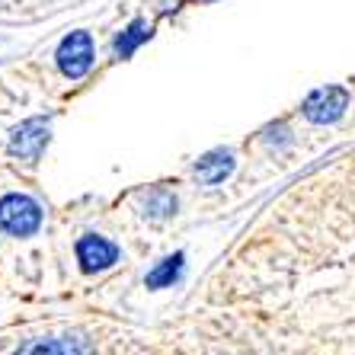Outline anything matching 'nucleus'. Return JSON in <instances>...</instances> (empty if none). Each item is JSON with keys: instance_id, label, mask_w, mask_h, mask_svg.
<instances>
[{"instance_id": "obj_6", "label": "nucleus", "mask_w": 355, "mask_h": 355, "mask_svg": "<svg viewBox=\"0 0 355 355\" xmlns=\"http://www.w3.org/2000/svg\"><path fill=\"white\" fill-rule=\"evenodd\" d=\"M234 170V160L231 154H208L205 160H198L196 166V173L202 182H208V186H215V182H221L224 176Z\"/></svg>"}, {"instance_id": "obj_7", "label": "nucleus", "mask_w": 355, "mask_h": 355, "mask_svg": "<svg viewBox=\"0 0 355 355\" xmlns=\"http://www.w3.org/2000/svg\"><path fill=\"white\" fill-rule=\"evenodd\" d=\"M148 35H150V26L144 23V19L132 23V26H128V29L122 33V39L116 42V55H119V58H125V55H132V51L138 49V45H141L144 39H148Z\"/></svg>"}, {"instance_id": "obj_9", "label": "nucleus", "mask_w": 355, "mask_h": 355, "mask_svg": "<svg viewBox=\"0 0 355 355\" xmlns=\"http://www.w3.org/2000/svg\"><path fill=\"white\" fill-rule=\"evenodd\" d=\"M17 355H64V346L55 339H29Z\"/></svg>"}, {"instance_id": "obj_8", "label": "nucleus", "mask_w": 355, "mask_h": 355, "mask_svg": "<svg viewBox=\"0 0 355 355\" xmlns=\"http://www.w3.org/2000/svg\"><path fill=\"white\" fill-rule=\"evenodd\" d=\"M180 269H182V257L176 253V257L164 259V263H160L157 269L148 275V285H150V288H164V285H170V282L180 275Z\"/></svg>"}, {"instance_id": "obj_1", "label": "nucleus", "mask_w": 355, "mask_h": 355, "mask_svg": "<svg viewBox=\"0 0 355 355\" xmlns=\"http://www.w3.org/2000/svg\"><path fill=\"white\" fill-rule=\"evenodd\" d=\"M42 221V211L33 198L10 196L0 202V227L10 234H33Z\"/></svg>"}, {"instance_id": "obj_2", "label": "nucleus", "mask_w": 355, "mask_h": 355, "mask_svg": "<svg viewBox=\"0 0 355 355\" xmlns=\"http://www.w3.org/2000/svg\"><path fill=\"white\" fill-rule=\"evenodd\" d=\"M93 64V39L87 33H71L58 45V67L64 71V77L77 80L90 71Z\"/></svg>"}, {"instance_id": "obj_4", "label": "nucleus", "mask_w": 355, "mask_h": 355, "mask_svg": "<svg viewBox=\"0 0 355 355\" xmlns=\"http://www.w3.org/2000/svg\"><path fill=\"white\" fill-rule=\"evenodd\" d=\"M77 259L83 263V269L87 272H96V269H106V266H112L119 259V250L109 243V240L103 237H80L77 240Z\"/></svg>"}, {"instance_id": "obj_5", "label": "nucleus", "mask_w": 355, "mask_h": 355, "mask_svg": "<svg viewBox=\"0 0 355 355\" xmlns=\"http://www.w3.org/2000/svg\"><path fill=\"white\" fill-rule=\"evenodd\" d=\"M45 138H49V125L42 122V119H33V122H26L23 128L13 135L10 150H13V154H19V157H39V150H42V144H45Z\"/></svg>"}, {"instance_id": "obj_3", "label": "nucleus", "mask_w": 355, "mask_h": 355, "mask_svg": "<svg viewBox=\"0 0 355 355\" xmlns=\"http://www.w3.org/2000/svg\"><path fill=\"white\" fill-rule=\"evenodd\" d=\"M349 106V93L343 87H323V90L311 93L304 103V116L317 125H327V122H336Z\"/></svg>"}]
</instances>
